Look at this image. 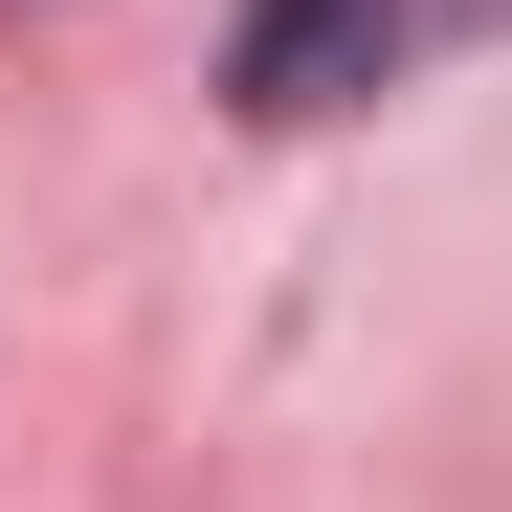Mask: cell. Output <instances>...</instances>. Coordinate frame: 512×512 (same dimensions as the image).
<instances>
[{
    "label": "cell",
    "instance_id": "1",
    "mask_svg": "<svg viewBox=\"0 0 512 512\" xmlns=\"http://www.w3.org/2000/svg\"><path fill=\"white\" fill-rule=\"evenodd\" d=\"M446 23V0H245V45H223V90L268 112V134H312V112H357L379 67Z\"/></svg>",
    "mask_w": 512,
    "mask_h": 512
}]
</instances>
